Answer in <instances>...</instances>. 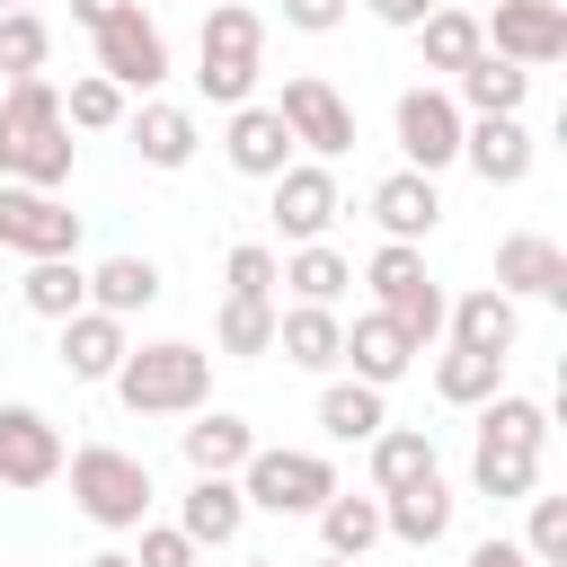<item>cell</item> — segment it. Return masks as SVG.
Instances as JSON below:
<instances>
[{"label": "cell", "mask_w": 567, "mask_h": 567, "mask_svg": "<svg viewBox=\"0 0 567 567\" xmlns=\"http://www.w3.org/2000/svg\"><path fill=\"white\" fill-rule=\"evenodd\" d=\"M71 177V124H62V89L35 71V80H9L0 89V186H35L53 195Z\"/></svg>", "instance_id": "6da1fadb"}, {"label": "cell", "mask_w": 567, "mask_h": 567, "mask_svg": "<svg viewBox=\"0 0 567 567\" xmlns=\"http://www.w3.org/2000/svg\"><path fill=\"white\" fill-rule=\"evenodd\" d=\"M115 399L133 416H204L213 399V354L186 346V337H159V346H133L115 363Z\"/></svg>", "instance_id": "7a4b0ae2"}, {"label": "cell", "mask_w": 567, "mask_h": 567, "mask_svg": "<svg viewBox=\"0 0 567 567\" xmlns=\"http://www.w3.org/2000/svg\"><path fill=\"white\" fill-rule=\"evenodd\" d=\"M257 53H266V18L248 0H213L204 9V44H195V89L213 106H248L257 97Z\"/></svg>", "instance_id": "3957f363"}, {"label": "cell", "mask_w": 567, "mask_h": 567, "mask_svg": "<svg viewBox=\"0 0 567 567\" xmlns=\"http://www.w3.org/2000/svg\"><path fill=\"white\" fill-rule=\"evenodd\" d=\"M62 470H71V505L97 532H142V514H151V461H133L115 443H80Z\"/></svg>", "instance_id": "277c9868"}, {"label": "cell", "mask_w": 567, "mask_h": 567, "mask_svg": "<svg viewBox=\"0 0 567 567\" xmlns=\"http://www.w3.org/2000/svg\"><path fill=\"white\" fill-rule=\"evenodd\" d=\"M363 284H372V301H381V319L425 354L434 337H443V284L425 275V257L416 248H399V239H381L372 248V266H363Z\"/></svg>", "instance_id": "5b68a950"}, {"label": "cell", "mask_w": 567, "mask_h": 567, "mask_svg": "<svg viewBox=\"0 0 567 567\" xmlns=\"http://www.w3.org/2000/svg\"><path fill=\"white\" fill-rule=\"evenodd\" d=\"M239 496L266 505V514H319L337 496V470L328 452H284V443H257L248 470H239Z\"/></svg>", "instance_id": "8992f818"}, {"label": "cell", "mask_w": 567, "mask_h": 567, "mask_svg": "<svg viewBox=\"0 0 567 567\" xmlns=\"http://www.w3.org/2000/svg\"><path fill=\"white\" fill-rule=\"evenodd\" d=\"M275 115H284L292 151H310L319 168L354 151V106H346V97H337L319 71H292V80H284V97H275Z\"/></svg>", "instance_id": "52a82bcc"}, {"label": "cell", "mask_w": 567, "mask_h": 567, "mask_svg": "<svg viewBox=\"0 0 567 567\" xmlns=\"http://www.w3.org/2000/svg\"><path fill=\"white\" fill-rule=\"evenodd\" d=\"M478 35H487L496 62H514V71H549V62L567 53V9H558V0H496V9L478 18Z\"/></svg>", "instance_id": "ba28073f"}, {"label": "cell", "mask_w": 567, "mask_h": 567, "mask_svg": "<svg viewBox=\"0 0 567 567\" xmlns=\"http://www.w3.org/2000/svg\"><path fill=\"white\" fill-rule=\"evenodd\" d=\"M390 124H399L408 168H416V177H434V168H452V159H461V124H470V115L452 106V89H434V80H425V89H399V115H390Z\"/></svg>", "instance_id": "9c48e42d"}, {"label": "cell", "mask_w": 567, "mask_h": 567, "mask_svg": "<svg viewBox=\"0 0 567 567\" xmlns=\"http://www.w3.org/2000/svg\"><path fill=\"white\" fill-rule=\"evenodd\" d=\"M0 248L9 257H71L80 248V213L62 195H35V186H0Z\"/></svg>", "instance_id": "30bf717a"}, {"label": "cell", "mask_w": 567, "mask_h": 567, "mask_svg": "<svg viewBox=\"0 0 567 567\" xmlns=\"http://www.w3.org/2000/svg\"><path fill=\"white\" fill-rule=\"evenodd\" d=\"M97 80H115V89H159L168 80V35L142 18V0L97 27Z\"/></svg>", "instance_id": "8fae6325"}, {"label": "cell", "mask_w": 567, "mask_h": 567, "mask_svg": "<svg viewBox=\"0 0 567 567\" xmlns=\"http://www.w3.org/2000/svg\"><path fill=\"white\" fill-rule=\"evenodd\" d=\"M62 425L44 408H0V487H53L62 478Z\"/></svg>", "instance_id": "7c38bea8"}, {"label": "cell", "mask_w": 567, "mask_h": 567, "mask_svg": "<svg viewBox=\"0 0 567 567\" xmlns=\"http://www.w3.org/2000/svg\"><path fill=\"white\" fill-rule=\"evenodd\" d=\"M346 204H337V177L319 168V159H292L284 177H275V230L292 239V248H310V239H328V221H337Z\"/></svg>", "instance_id": "4fadbf2b"}, {"label": "cell", "mask_w": 567, "mask_h": 567, "mask_svg": "<svg viewBox=\"0 0 567 567\" xmlns=\"http://www.w3.org/2000/svg\"><path fill=\"white\" fill-rule=\"evenodd\" d=\"M221 159H230L239 177H266V186H275V177L292 168V133H284V115H275V106H257V97H248V106H230Z\"/></svg>", "instance_id": "5bb4252c"}, {"label": "cell", "mask_w": 567, "mask_h": 567, "mask_svg": "<svg viewBox=\"0 0 567 567\" xmlns=\"http://www.w3.org/2000/svg\"><path fill=\"white\" fill-rule=\"evenodd\" d=\"M496 292H505V301H514V292H532V301H567V248L540 239V230L496 239Z\"/></svg>", "instance_id": "9a60e30c"}, {"label": "cell", "mask_w": 567, "mask_h": 567, "mask_svg": "<svg viewBox=\"0 0 567 567\" xmlns=\"http://www.w3.org/2000/svg\"><path fill=\"white\" fill-rule=\"evenodd\" d=\"M461 159H470L487 186H523V177H532V133H523V115H470V124H461Z\"/></svg>", "instance_id": "2e32d148"}, {"label": "cell", "mask_w": 567, "mask_h": 567, "mask_svg": "<svg viewBox=\"0 0 567 567\" xmlns=\"http://www.w3.org/2000/svg\"><path fill=\"white\" fill-rule=\"evenodd\" d=\"M443 328H452V346H470V354H514V337H523V319H514V301L496 292V284H478V292H461V301H443Z\"/></svg>", "instance_id": "e0dca14e"}, {"label": "cell", "mask_w": 567, "mask_h": 567, "mask_svg": "<svg viewBox=\"0 0 567 567\" xmlns=\"http://www.w3.org/2000/svg\"><path fill=\"white\" fill-rule=\"evenodd\" d=\"M372 221H381V239L416 248V239H425V230L443 221V195H434V177H416V168L381 177V186H372Z\"/></svg>", "instance_id": "ac0fdd59"}, {"label": "cell", "mask_w": 567, "mask_h": 567, "mask_svg": "<svg viewBox=\"0 0 567 567\" xmlns=\"http://www.w3.org/2000/svg\"><path fill=\"white\" fill-rule=\"evenodd\" d=\"M275 354L301 372H328V363H346V319L319 301H292V310H275Z\"/></svg>", "instance_id": "d6986e66"}, {"label": "cell", "mask_w": 567, "mask_h": 567, "mask_svg": "<svg viewBox=\"0 0 567 567\" xmlns=\"http://www.w3.org/2000/svg\"><path fill=\"white\" fill-rule=\"evenodd\" d=\"M177 443H186V470H195V478H239L248 452H257V425L230 416V408H213V416H195Z\"/></svg>", "instance_id": "ffe728a7"}, {"label": "cell", "mask_w": 567, "mask_h": 567, "mask_svg": "<svg viewBox=\"0 0 567 567\" xmlns=\"http://www.w3.org/2000/svg\"><path fill=\"white\" fill-rule=\"evenodd\" d=\"M239 523H248L239 478H195V487L177 496V532H186L195 549H230V540H239Z\"/></svg>", "instance_id": "44dd1931"}, {"label": "cell", "mask_w": 567, "mask_h": 567, "mask_svg": "<svg viewBox=\"0 0 567 567\" xmlns=\"http://www.w3.org/2000/svg\"><path fill=\"white\" fill-rule=\"evenodd\" d=\"M452 487H443V470L434 478H416V487H399V496H381V532L390 540H408V549H434L443 532H452Z\"/></svg>", "instance_id": "7402d4cb"}, {"label": "cell", "mask_w": 567, "mask_h": 567, "mask_svg": "<svg viewBox=\"0 0 567 567\" xmlns=\"http://www.w3.org/2000/svg\"><path fill=\"white\" fill-rule=\"evenodd\" d=\"M124 354H133L124 319H106V310L62 319V372H71V381H115V363H124Z\"/></svg>", "instance_id": "603a6c76"}, {"label": "cell", "mask_w": 567, "mask_h": 567, "mask_svg": "<svg viewBox=\"0 0 567 567\" xmlns=\"http://www.w3.org/2000/svg\"><path fill=\"white\" fill-rule=\"evenodd\" d=\"M470 487H478L487 505H523V496H540V452H523V443H487V434H478V452H470Z\"/></svg>", "instance_id": "cb8c5ba5"}, {"label": "cell", "mask_w": 567, "mask_h": 567, "mask_svg": "<svg viewBox=\"0 0 567 567\" xmlns=\"http://www.w3.org/2000/svg\"><path fill=\"white\" fill-rule=\"evenodd\" d=\"M523 97H532V71H514V62H496V53H478V62L452 80V106H461V115H523Z\"/></svg>", "instance_id": "d4e9b609"}, {"label": "cell", "mask_w": 567, "mask_h": 567, "mask_svg": "<svg viewBox=\"0 0 567 567\" xmlns=\"http://www.w3.org/2000/svg\"><path fill=\"white\" fill-rule=\"evenodd\" d=\"M346 363H354V381H372V390H390V381H399V372L416 363V346H408V337H399V328H390L381 310H363V319L346 328Z\"/></svg>", "instance_id": "484cf974"}, {"label": "cell", "mask_w": 567, "mask_h": 567, "mask_svg": "<svg viewBox=\"0 0 567 567\" xmlns=\"http://www.w3.org/2000/svg\"><path fill=\"white\" fill-rule=\"evenodd\" d=\"M416 478H434V434L425 425H381L372 434V496H399Z\"/></svg>", "instance_id": "4316f807"}, {"label": "cell", "mask_w": 567, "mask_h": 567, "mask_svg": "<svg viewBox=\"0 0 567 567\" xmlns=\"http://www.w3.org/2000/svg\"><path fill=\"white\" fill-rule=\"evenodd\" d=\"M133 151H142V168H186V159L204 151V133H195L186 106H159V97H151V106L133 115Z\"/></svg>", "instance_id": "83f0119b"}, {"label": "cell", "mask_w": 567, "mask_h": 567, "mask_svg": "<svg viewBox=\"0 0 567 567\" xmlns=\"http://www.w3.org/2000/svg\"><path fill=\"white\" fill-rule=\"evenodd\" d=\"M18 301H27L35 319H80V310H89V275H80V257H35V266L18 275Z\"/></svg>", "instance_id": "f1b7e54d"}, {"label": "cell", "mask_w": 567, "mask_h": 567, "mask_svg": "<svg viewBox=\"0 0 567 567\" xmlns=\"http://www.w3.org/2000/svg\"><path fill=\"white\" fill-rule=\"evenodd\" d=\"M381 425H390V408H381L372 381H328V390H319V434H328V443H372Z\"/></svg>", "instance_id": "f546056e"}, {"label": "cell", "mask_w": 567, "mask_h": 567, "mask_svg": "<svg viewBox=\"0 0 567 567\" xmlns=\"http://www.w3.org/2000/svg\"><path fill=\"white\" fill-rule=\"evenodd\" d=\"M416 35H425V71H470L478 53H487V35H478V9H425L416 18Z\"/></svg>", "instance_id": "4dcf8cb0"}, {"label": "cell", "mask_w": 567, "mask_h": 567, "mask_svg": "<svg viewBox=\"0 0 567 567\" xmlns=\"http://www.w3.org/2000/svg\"><path fill=\"white\" fill-rule=\"evenodd\" d=\"M159 301V266L151 257H106L97 275H89V310H106V319H133V310H151Z\"/></svg>", "instance_id": "1f68e13d"}, {"label": "cell", "mask_w": 567, "mask_h": 567, "mask_svg": "<svg viewBox=\"0 0 567 567\" xmlns=\"http://www.w3.org/2000/svg\"><path fill=\"white\" fill-rule=\"evenodd\" d=\"M275 284H292V301H319V310H337V292L354 284V266H346L328 239H310V248H292V257L275 266Z\"/></svg>", "instance_id": "d6a6232c"}, {"label": "cell", "mask_w": 567, "mask_h": 567, "mask_svg": "<svg viewBox=\"0 0 567 567\" xmlns=\"http://www.w3.org/2000/svg\"><path fill=\"white\" fill-rule=\"evenodd\" d=\"M496 390H505V363H496V354H470V346L434 354V399H452V408H487Z\"/></svg>", "instance_id": "836d02e7"}, {"label": "cell", "mask_w": 567, "mask_h": 567, "mask_svg": "<svg viewBox=\"0 0 567 567\" xmlns=\"http://www.w3.org/2000/svg\"><path fill=\"white\" fill-rule=\"evenodd\" d=\"M319 540H328V558H363L372 540H381V496H328L319 505Z\"/></svg>", "instance_id": "e575fe53"}, {"label": "cell", "mask_w": 567, "mask_h": 567, "mask_svg": "<svg viewBox=\"0 0 567 567\" xmlns=\"http://www.w3.org/2000/svg\"><path fill=\"white\" fill-rule=\"evenodd\" d=\"M478 434H487V443H523V452H540V443H549V408L523 399V390H496V399L478 408Z\"/></svg>", "instance_id": "d590c367"}, {"label": "cell", "mask_w": 567, "mask_h": 567, "mask_svg": "<svg viewBox=\"0 0 567 567\" xmlns=\"http://www.w3.org/2000/svg\"><path fill=\"white\" fill-rule=\"evenodd\" d=\"M44 53H53V27H44L35 9H0V89H9V80H35Z\"/></svg>", "instance_id": "8d00e7d4"}, {"label": "cell", "mask_w": 567, "mask_h": 567, "mask_svg": "<svg viewBox=\"0 0 567 567\" xmlns=\"http://www.w3.org/2000/svg\"><path fill=\"white\" fill-rule=\"evenodd\" d=\"M213 346H221V354H275V301H239V292H221Z\"/></svg>", "instance_id": "74e56055"}, {"label": "cell", "mask_w": 567, "mask_h": 567, "mask_svg": "<svg viewBox=\"0 0 567 567\" xmlns=\"http://www.w3.org/2000/svg\"><path fill=\"white\" fill-rule=\"evenodd\" d=\"M62 124H80V133L124 124V89H115V80H97V71H80V80H71V97H62Z\"/></svg>", "instance_id": "f35d334b"}, {"label": "cell", "mask_w": 567, "mask_h": 567, "mask_svg": "<svg viewBox=\"0 0 567 567\" xmlns=\"http://www.w3.org/2000/svg\"><path fill=\"white\" fill-rule=\"evenodd\" d=\"M532 523H523V558L532 567H567V496H523Z\"/></svg>", "instance_id": "ab89813d"}, {"label": "cell", "mask_w": 567, "mask_h": 567, "mask_svg": "<svg viewBox=\"0 0 567 567\" xmlns=\"http://www.w3.org/2000/svg\"><path fill=\"white\" fill-rule=\"evenodd\" d=\"M221 284H230L239 301H275V248L239 239V248H230V266H221Z\"/></svg>", "instance_id": "60d3db41"}, {"label": "cell", "mask_w": 567, "mask_h": 567, "mask_svg": "<svg viewBox=\"0 0 567 567\" xmlns=\"http://www.w3.org/2000/svg\"><path fill=\"white\" fill-rule=\"evenodd\" d=\"M133 567H204V549H195L177 523H142V549H133Z\"/></svg>", "instance_id": "b9f144b4"}, {"label": "cell", "mask_w": 567, "mask_h": 567, "mask_svg": "<svg viewBox=\"0 0 567 567\" xmlns=\"http://www.w3.org/2000/svg\"><path fill=\"white\" fill-rule=\"evenodd\" d=\"M346 18V0H284V27H301V35H328Z\"/></svg>", "instance_id": "7bdbcfd3"}, {"label": "cell", "mask_w": 567, "mask_h": 567, "mask_svg": "<svg viewBox=\"0 0 567 567\" xmlns=\"http://www.w3.org/2000/svg\"><path fill=\"white\" fill-rule=\"evenodd\" d=\"M363 9H372V18H381V27H416V18H425V9H434V0H363Z\"/></svg>", "instance_id": "ee69618b"}, {"label": "cell", "mask_w": 567, "mask_h": 567, "mask_svg": "<svg viewBox=\"0 0 567 567\" xmlns=\"http://www.w3.org/2000/svg\"><path fill=\"white\" fill-rule=\"evenodd\" d=\"M470 567H532V558H523V540H478Z\"/></svg>", "instance_id": "f6af8a7d"}, {"label": "cell", "mask_w": 567, "mask_h": 567, "mask_svg": "<svg viewBox=\"0 0 567 567\" xmlns=\"http://www.w3.org/2000/svg\"><path fill=\"white\" fill-rule=\"evenodd\" d=\"M115 9H133V0H71V18H80V27H89V35H97V27H106V18H115Z\"/></svg>", "instance_id": "bcb514c9"}, {"label": "cell", "mask_w": 567, "mask_h": 567, "mask_svg": "<svg viewBox=\"0 0 567 567\" xmlns=\"http://www.w3.org/2000/svg\"><path fill=\"white\" fill-rule=\"evenodd\" d=\"M80 567H133V558H124V549H97V558H80Z\"/></svg>", "instance_id": "7dc6e473"}, {"label": "cell", "mask_w": 567, "mask_h": 567, "mask_svg": "<svg viewBox=\"0 0 567 567\" xmlns=\"http://www.w3.org/2000/svg\"><path fill=\"white\" fill-rule=\"evenodd\" d=\"M310 567H363V558H310Z\"/></svg>", "instance_id": "c3c4849f"}, {"label": "cell", "mask_w": 567, "mask_h": 567, "mask_svg": "<svg viewBox=\"0 0 567 567\" xmlns=\"http://www.w3.org/2000/svg\"><path fill=\"white\" fill-rule=\"evenodd\" d=\"M0 9H35V0H0Z\"/></svg>", "instance_id": "681fc988"}, {"label": "cell", "mask_w": 567, "mask_h": 567, "mask_svg": "<svg viewBox=\"0 0 567 567\" xmlns=\"http://www.w3.org/2000/svg\"><path fill=\"white\" fill-rule=\"evenodd\" d=\"M257 567H275V558H257Z\"/></svg>", "instance_id": "f907efd6"}, {"label": "cell", "mask_w": 567, "mask_h": 567, "mask_svg": "<svg viewBox=\"0 0 567 567\" xmlns=\"http://www.w3.org/2000/svg\"><path fill=\"white\" fill-rule=\"evenodd\" d=\"M487 9H496V0H487Z\"/></svg>", "instance_id": "816d5d0a"}, {"label": "cell", "mask_w": 567, "mask_h": 567, "mask_svg": "<svg viewBox=\"0 0 567 567\" xmlns=\"http://www.w3.org/2000/svg\"><path fill=\"white\" fill-rule=\"evenodd\" d=\"M204 9H213V0H204Z\"/></svg>", "instance_id": "f5cc1de1"}]
</instances>
